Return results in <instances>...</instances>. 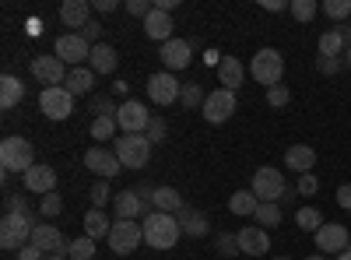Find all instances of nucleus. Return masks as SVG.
I'll return each instance as SVG.
<instances>
[{
  "label": "nucleus",
  "instance_id": "f257e3e1",
  "mask_svg": "<svg viewBox=\"0 0 351 260\" xmlns=\"http://www.w3.org/2000/svg\"><path fill=\"white\" fill-rule=\"evenodd\" d=\"M141 228H144V243H148L152 250H172L176 243H180V236H183V228H180V222H176V215H165V211L144 215Z\"/></svg>",
  "mask_w": 351,
  "mask_h": 260
},
{
  "label": "nucleus",
  "instance_id": "f03ea898",
  "mask_svg": "<svg viewBox=\"0 0 351 260\" xmlns=\"http://www.w3.org/2000/svg\"><path fill=\"white\" fill-rule=\"evenodd\" d=\"M0 165H4V172L11 176V172H25L36 165V148H32V141H25V137H18V134H11V137H4L0 141Z\"/></svg>",
  "mask_w": 351,
  "mask_h": 260
},
{
  "label": "nucleus",
  "instance_id": "7ed1b4c3",
  "mask_svg": "<svg viewBox=\"0 0 351 260\" xmlns=\"http://www.w3.org/2000/svg\"><path fill=\"white\" fill-rule=\"evenodd\" d=\"M250 190L256 193L260 204H278V200H285V193H288L285 172L274 169V165H260V169L253 172V187H250Z\"/></svg>",
  "mask_w": 351,
  "mask_h": 260
},
{
  "label": "nucleus",
  "instance_id": "20e7f679",
  "mask_svg": "<svg viewBox=\"0 0 351 260\" xmlns=\"http://www.w3.org/2000/svg\"><path fill=\"white\" fill-rule=\"evenodd\" d=\"M250 78L260 81V84H267V88L281 84V78H285V56L278 49H271V46L256 49V56L250 60Z\"/></svg>",
  "mask_w": 351,
  "mask_h": 260
},
{
  "label": "nucleus",
  "instance_id": "39448f33",
  "mask_svg": "<svg viewBox=\"0 0 351 260\" xmlns=\"http://www.w3.org/2000/svg\"><path fill=\"white\" fill-rule=\"evenodd\" d=\"M39 222L32 215H4L0 218V246L4 250H21L32 243V228Z\"/></svg>",
  "mask_w": 351,
  "mask_h": 260
},
{
  "label": "nucleus",
  "instance_id": "423d86ee",
  "mask_svg": "<svg viewBox=\"0 0 351 260\" xmlns=\"http://www.w3.org/2000/svg\"><path fill=\"white\" fill-rule=\"evenodd\" d=\"M152 148L155 144L144 137V134H123L120 141H116V158L123 162V169H144L148 165V158H152Z\"/></svg>",
  "mask_w": 351,
  "mask_h": 260
},
{
  "label": "nucleus",
  "instance_id": "0eeeda50",
  "mask_svg": "<svg viewBox=\"0 0 351 260\" xmlns=\"http://www.w3.org/2000/svg\"><path fill=\"white\" fill-rule=\"evenodd\" d=\"M109 250L112 253H120V257H130V253H137V246L144 243V228L137 225V222H127V218H116L112 222V228H109Z\"/></svg>",
  "mask_w": 351,
  "mask_h": 260
},
{
  "label": "nucleus",
  "instance_id": "6e6552de",
  "mask_svg": "<svg viewBox=\"0 0 351 260\" xmlns=\"http://www.w3.org/2000/svg\"><path fill=\"white\" fill-rule=\"evenodd\" d=\"M67 64L60 60L56 53H43V56H32V78L39 84H46V88H60V84L67 81Z\"/></svg>",
  "mask_w": 351,
  "mask_h": 260
},
{
  "label": "nucleus",
  "instance_id": "1a4fd4ad",
  "mask_svg": "<svg viewBox=\"0 0 351 260\" xmlns=\"http://www.w3.org/2000/svg\"><path fill=\"white\" fill-rule=\"evenodd\" d=\"M53 53L60 56L64 64H71V67H84L88 60H92V43H88L81 32H67V36L56 39Z\"/></svg>",
  "mask_w": 351,
  "mask_h": 260
},
{
  "label": "nucleus",
  "instance_id": "9d476101",
  "mask_svg": "<svg viewBox=\"0 0 351 260\" xmlns=\"http://www.w3.org/2000/svg\"><path fill=\"white\" fill-rule=\"evenodd\" d=\"M39 109H43V117L46 120H53V123H60V120H67L71 113H74V95L64 88H43V95H39Z\"/></svg>",
  "mask_w": 351,
  "mask_h": 260
},
{
  "label": "nucleus",
  "instance_id": "9b49d317",
  "mask_svg": "<svg viewBox=\"0 0 351 260\" xmlns=\"http://www.w3.org/2000/svg\"><path fill=\"white\" fill-rule=\"evenodd\" d=\"M180 92H183V84L180 78H176L172 71H158L148 78V99L155 106H172V102H180Z\"/></svg>",
  "mask_w": 351,
  "mask_h": 260
},
{
  "label": "nucleus",
  "instance_id": "f8f14e48",
  "mask_svg": "<svg viewBox=\"0 0 351 260\" xmlns=\"http://www.w3.org/2000/svg\"><path fill=\"white\" fill-rule=\"evenodd\" d=\"M116 123H120L123 134H144V130H148V123H152V113H148V106H144V102L127 99L120 106V113H116Z\"/></svg>",
  "mask_w": 351,
  "mask_h": 260
},
{
  "label": "nucleus",
  "instance_id": "ddd939ff",
  "mask_svg": "<svg viewBox=\"0 0 351 260\" xmlns=\"http://www.w3.org/2000/svg\"><path fill=\"white\" fill-rule=\"evenodd\" d=\"M204 120L208 123H225L232 120V113H236V92H228V88H215L208 99H204Z\"/></svg>",
  "mask_w": 351,
  "mask_h": 260
},
{
  "label": "nucleus",
  "instance_id": "4468645a",
  "mask_svg": "<svg viewBox=\"0 0 351 260\" xmlns=\"http://www.w3.org/2000/svg\"><path fill=\"white\" fill-rule=\"evenodd\" d=\"M84 169L95 172L99 180H112V176L123 172V162L116 158V152H109V148H88L84 152Z\"/></svg>",
  "mask_w": 351,
  "mask_h": 260
},
{
  "label": "nucleus",
  "instance_id": "2eb2a0df",
  "mask_svg": "<svg viewBox=\"0 0 351 260\" xmlns=\"http://www.w3.org/2000/svg\"><path fill=\"white\" fill-rule=\"evenodd\" d=\"M348 246H351V233L344 225H337V222L319 225V233H316V250L319 253H344Z\"/></svg>",
  "mask_w": 351,
  "mask_h": 260
},
{
  "label": "nucleus",
  "instance_id": "dca6fc26",
  "mask_svg": "<svg viewBox=\"0 0 351 260\" xmlns=\"http://www.w3.org/2000/svg\"><path fill=\"white\" fill-rule=\"evenodd\" d=\"M112 208H116V218H127V222H137L141 215H152L155 208L144 200L134 187L130 190H123V193H116V200H112Z\"/></svg>",
  "mask_w": 351,
  "mask_h": 260
},
{
  "label": "nucleus",
  "instance_id": "f3484780",
  "mask_svg": "<svg viewBox=\"0 0 351 260\" xmlns=\"http://www.w3.org/2000/svg\"><path fill=\"white\" fill-rule=\"evenodd\" d=\"M32 246H39L43 253H64V257L71 250V243L64 239L60 228H56V225H43V222L32 228Z\"/></svg>",
  "mask_w": 351,
  "mask_h": 260
},
{
  "label": "nucleus",
  "instance_id": "a211bd4d",
  "mask_svg": "<svg viewBox=\"0 0 351 260\" xmlns=\"http://www.w3.org/2000/svg\"><path fill=\"white\" fill-rule=\"evenodd\" d=\"M21 183H25V190L28 193H53L56 190V169H49V165H32V169H28L25 172V176H21Z\"/></svg>",
  "mask_w": 351,
  "mask_h": 260
},
{
  "label": "nucleus",
  "instance_id": "6ab92c4d",
  "mask_svg": "<svg viewBox=\"0 0 351 260\" xmlns=\"http://www.w3.org/2000/svg\"><path fill=\"white\" fill-rule=\"evenodd\" d=\"M236 236H239V250L246 257H263L271 250V236H267V228H260V225H246Z\"/></svg>",
  "mask_w": 351,
  "mask_h": 260
},
{
  "label": "nucleus",
  "instance_id": "aec40b11",
  "mask_svg": "<svg viewBox=\"0 0 351 260\" xmlns=\"http://www.w3.org/2000/svg\"><path fill=\"white\" fill-rule=\"evenodd\" d=\"M190 56H193L190 39H169V43H162V64H165L169 71L190 67Z\"/></svg>",
  "mask_w": 351,
  "mask_h": 260
},
{
  "label": "nucleus",
  "instance_id": "412c9836",
  "mask_svg": "<svg viewBox=\"0 0 351 260\" xmlns=\"http://www.w3.org/2000/svg\"><path fill=\"white\" fill-rule=\"evenodd\" d=\"M172 28H176V21H172V14L169 11H152L148 18H144V32H148V39H155V43H169V39H176L172 36Z\"/></svg>",
  "mask_w": 351,
  "mask_h": 260
},
{
  "label": "nucleus",
  "instance_id": "4be33fe9",
  "mask_svg": "<svg viewBox=\"0 0 351 260\" xmlns=\"http://www.w3.org/2000/svg\"><path fill=\"white\" fill-rule=\"evenodd\" d=\"M60 21L67 25V28H81L84 32V25L92 21V4L88 0H64V8H60Z\"/></svg>",
  "mask_w": 351,
  "mask_h": 260
},
{
  "label": "nucleus",
  "instance_id": "5701e85b",
  "mask_svg": "<svg viewBox=\"0 0 351 260\" xmlns=\"http://www.w3.org/2000/svg\"><path fill=\"white\" fill-rule=\"evenodd\" d=\"M218 81H221V88L228 92H236L239 84L246 81V67L239 56H221V64H218Z\"/></svg>",
  "mask_w": 351,
  "mask_h": 260
},
{
  "label": "nucleus",
  "instance_id": "b1692460",
  "mask_svg": "<svg viewBox=\"0 0 351 260\" xmlns=\"http://www.w3.org/2000/svg\"><path fill=\"white\" fill-rule=\"evenodd\" d=\"M176 222H180V228L190 236V239H200V236H208L211 233V222L204 211H193V208H183L180 215H176Z\"/></svg>",
  "mask_w": 351,
  "mask_h": 260
},
{
  "label": "nucleus",
  "instance_id": "393cba45",
  "mask_svg": "<svg viewBox=\"0 0 351 260\" xmlns=\"http://www.w3.org/2000/svg\"><path fill=\"white\" fill-rule=\"evenodd\" d=\"M285 165L291 172H299V176H306V172H313V165H316V152L309 148V144H291V148L285 152Z\"/></svg>",
  "mask_w": 351,
  "mask_h": 260
},
{
  "label": "nucleus",
  "instance_id": "a878e982",
  "mask_svg": "<svg viewBox=\"0 0 351 260\" xmlns=\"http://www.w3.org/2000/svg\"><path fill=\"white\" fill-rule=\"evenodd\" d=\"M152 208H155V211H165V215H180V211H183V193L176 190V187H155Z\"/></svg>",
  "mask_w": 351,
  "mask_h": 260
},
{
  "label": "nucleus",
  "instance_id": "bb28decb",
  "mask_svg": "<svg viewBox=\"0 0 351 260\" xmlns=\"http://www.w3.org/2000/svg\"><path fill=\"white\" fill-rule=\"evenodd\" d=\"M88 67H92L95 74H112L116 67H120V56H116V49L109 43H99V46H92V60H88Z\"/></svg>",
  "mask_w": 351,
  "mask_h": 260
},
{
  "label": "nucleus",
  "instance_id": "cd10ccee",
  "mask_svg": "<svg viewBox=\"0 0 351 260\" xmlns=\"http://www.w3.org/2000/svg\"><path fill=\"white\" fill-rule=\"evenodd\" d=\"M64 88H67L71 95H92V88H95V71H92V67H71Z\"/></svg>",
  "mask_w": 351,
  "mask_h": 260
},
{
  "label": "nucleus",
  "instance_id": "c85d7f7f",
  "mask_svg": "<svg viewBox=\"0 0 351 260\" xmlns=\"http://www.w3.org/2000/svg\"><path fill=\"white\" fill-rule=\"evenodd\" d=\"M21 99H25V84H21L14 74L0 78V109H14Z\"/></svg>",
  "mask_w": 351,
  "mask_h": 260
},
{
  "label": "nucleus",
  "instance_id": "c756f323",
  "mask_svg": "<svg viewBox=\"0 0 351 260\" xmlns=\"http://www.w3.org/2000/svg\"><path fill=\"white\" fill-rule=\"evenodd\" d=\"M256 208H260V200H256L253 190H236V193L228 197V211H232V215H239V218L256 215Z\"/></svg>",
  "mask_w": 351,
  "mask_h": 260
},
{
  "label": "nucleus",
  "instance_id": "7c9ffc66",
  "mask_svg": "<svg viewBox=\"0 0 351 260\" xmlns=\"http://www.w3.org/2000/svg\"><path fill=\"white\" fill-rule=\"evenodd\" d=\"M109 228H112V222L106 218V211L92 208L84 215V236L88 239H109Z\"/></svg>",
  "mask_w": 351,
  "mask_h": 260
},
{
  "label": "nucleus",
  "instance_id": "2f4dec72",
  "mask_svg": "<svg viewBox=\"0 0 351 260\" xmlns=\"http://www.w3.org/2000/svg\"><path fill=\"white\" fill-rule=\"evenodd\" d=\"M348 46H344V39H341V32L337 28H327L324 36H319V56H337V53H344Z\"/></svg>",
  "mask_w": 351,
  "mask_h": 260
},
{
  "label": "nucleus",
  "instance_id": "473e14b6",
  "mask_svg": "<svg viewBox=\"0 0 351 260\" xmlns=\"http://www.w3.org/2000/svg\"><path fill=\"white\" fill-rule=\"evenodd\" d=\"M295 225L302 228V233H313V236H316L319 225H324V215H319L316 208H299V211H295Z\"/></svg>",
  "mask_w": 351,
  "mask_h": 260
},
{
  "label": "nucleus",
  "instance_id": "72a5a7b5",
  "mask_svg": "<svg viewBox=\"0 0 351 260\" xmlns=\"http://www.w3.org/2000/svg\"><path fill=\"white\" fill-rule=\"evenodd\" d=\"M116 117H95L92 120V141H112V134H116Z\"/></svg>",
  "mask_w": 351,
  "mask_h": 260
},
{
  "label": "nucleus",
  "instance_id": "f704fd0d",
  "mask_svg": "<svg viewBox=\"0 0 351 260\" xmlns=\"http://www.w3.org/2000/svg\"><path fill=\"white\" fill-rule=\"evenodd\" d=\"M288 11H291V18H295V21H313L316 11H319V4H316V0H291Z\"/></svg>",
  "mask_w": 351,
  "mask_h": 260
},
{
  "label": "nucleus",
  "instance_id": "c9c22d12",
  "mask_svg": "<svg viewBox=\"0 0 351 260\" xmlns=\"http://www.w3.org/2000/svg\"><path fill=\"white\" fill-rule=\"evenodd\" d=\"M253 218H256V225H260V228H271V225H281V208H278V204H260Z\"/></svg>",
  "mask_w": 351,
  "mask_h": 260
},
{
  "label": "nucleus",
  "instance_id": "e433bc0d",
  "mask_svg": "<svg viewBox=\"0 0 351 260\" xmlns=\"http://www.w3.org/2000/svg\"><path fill=\"white\" fill-rule=\"evenodd\" d=\"M88 197H92V208H99V211H106L109 200H116V193L109 190V180H99V183L92 187V193H88Z\"/></svg>",
  "mask_w": 351,
  "mask_h": 260
},
{
  "label": "nucleus",
  "instance_id": "4c0bfd02",
  "mask_svg": "<svg viewBox=\"0 0 351 260\" xmlns=\"http://www.w3.org/2000/svg\"><path fill=\"white\" fill-rule=\"evenodd\" d=\"M67 257H71V260H92V257H95V239H88V236L74 239L71 250H67Z\"/></svg>",
  "mask_w": 351,
  "mask_h": 260
},
{
  "label": "nucleus",
  "instance_id": "58836bf2",
  "mask_svg": "<svg viewBox=\"0 0 351 260\" xmlns=\"http://www.w3.org/2000/svg\"><path fill=\"white\" fill-rule=\"evenodd\" d=\"M60 211H64V200H60V193H56V190L39 200V215H43V218H56Z\"/></svg>",
  "mask_w": 351,
  "mask_h": 260
},
{
  "label": "nucleus",
  "instance_id": "ea45409f",
  "mask_svg": "<svg viewBox=\"0 0 351 260\" xmlns=\"http://www.w3.org/2000/svg\"><path fill=\"white\" fill-rule=\"evenodd\" d=\"M319 11H324L327 18H334V21H341V25H344V18L351 14V0H327V4L319 8Z\"/></svg>",
  "mask_w": 351,
  "mask_h": 260
},
{
  "label": "nucleus",
  "instance_id": "a19ab883",
  "mask_svg": "<svg viewBox=\"0 0 351 260\" xmlns=\"http://www.w3.org/2000/svg\"><path fill=\"white\" fill-rule=\"evenodd\" d=\"M204 99H208V95L200 92V84H183V92H180V102H183L186 109H197V106H204Z\"/></svg>",
  "mask_w": 351,
  "mask_h": 260
},
{
  "label": "nucleus",
  "instance_id": "79ce46f5",
  "mask_svg": "<svg viewBox=\"0 0 351 260\" xmlns=\"http://www.w3.org/2000/svg\"><path fill=\"white\" fill-rule=\"evenodd\" d=\"M218 253L221 257H239V236H232V233H218Z\"/></svg>",
  "mask_w": 351,
  "mask_h": 260
},
{
  "label": "nucleus",
  "instance_id": "37998d69",
  "mask_svg": "<svg viewBox=\"0 0 351 260\" xmlns=\"http://www.w3.org/2000/svg\"><path fill=\"white\" fill-rule=\"evenodd\" d=\"M4 215H32V208H28V200L21 197V193H8V200H4ZM36 218V215H32Z\"/></svg>",
  "mask_w": 351,
  "mask_h": 260
},
{
  "label": "nucleus",
  "instance_id": "c03bdc74",
  "mask_svg": "<svg viewBox=\"0 0 351 260\" xmlns=\"http://www.w3.org/2000/svg\"><path fill=\"white\" fill-rule=\"evenodd\" d=\"M165 134H169V123H165L162 117H152V123H148V130H144V137H148L152 144H162Z\"/></svg>",
  "mask_w": 351,
  "mask_h": 260
},
{
  "label": "nucleus",
  "instance_id": "a18cd8bd",
  "mask_svg": "<svg viewBox=\"0 0 351 260\" xmlns=\"http://www.w3.org/2000/svg\"><path fill=\"white\" fill-rule=\"evenodd\" d=\"M123 11H127V14H134V18H148V14L155 11V0H127Z\"/></svg>",
  "mask_w": 351,
  "mask_h": 260
},
{
  "label": "nucleus",
  "instance_id": "49530a36",
  "mask_svg": "<svg viewBox=\"0 0 351 260\" xmlns=\"http://www.w3.org/2000/svg\"><path fill=\"white\" fill-rule=\"evenodd\" d=\"M92 113H95V117H116V113H120V106H116L112 99H106V95H95V99H92Z\"/></svg>",
  "mask_w": 351,
  "mask_h": 260
},
{
  "label": "nucleus",
  "instance_id": "de8ad7c7",
  "mask_svg": "<svg viewBox=\"0 0 351 260\" xmlns=\"http://www.w3.org/2000/svg\"><path fill=\"white\" fill-rule=\"evenodd\" d=\"M288 99H291V92L285 88V84H274V88H267V102H271L274 109H281V106H288Z\"/></svg>",
  "mask_w": 351,
  "mask_h": 260
},
{
  "label": "nucleus",
  "instance_id": "09e8293b",
  "mask_svg": "<svg viewBox=\"0 0 351 260\" xmlns=\"http://www.w3.org/2000/svg\"><path fill=\"white\" fill-rule=\"evenodd\" d=\"M316 71L319 74H337L341 71V60H337V56H316Z\"/></svg>",
  "mask_w": 351,
  "mask_h": 260
},
{
  "label": "nucleus",
  "instance_id": "8fccbe9b",
  "mask_svg": "<svg viewBox=\"0 0 351 260\" xmlns=\"http://www.w3.org/2000/svg\"><path fill=\"white\" fill-rule=\"evenodd\" d=\"M295 190L309 197V193H316V190H319V180L313 176V172H306V176H299V183H295Z\"/></svg>",
  "mask_w": 351,
  "mask_h": 260
},
{
  "label": "nucleus",
  "instance_id": "3c124183",
  "mask_svg": "<svg viewBox=\"0 0 351 260\" xmlns=\"http://www.w3.org/2000/svg\"><path fill=\"white\" fill-rule=\"evenodd\" d=\"M81 36H84L88 43H92V46H99V39H102V25H99V21L92 18V21L84 25V32H81Z\"/></svg>",
  "mask_w": 351,
  "mask_h": 260
},
{
  "label": "nucleus",
  "instance_id": "603ef678",
  "mask_svg": "<svg viewBox=\"0 0 351 260\" xmlns=\"http://www.w3.org/2000/svg\"><path fill=\"white\" fill-rule=\"evenodd\" d=\"M43 257H46V253H43L39 246H32V243L18 250V260H43Z\"/></svg>",
  "mask_w": 351,
  "mask_h": 260
},
{
  "label": "nucleus",
  "instance_id": "864d4df0",
  "mask_svg": "<svg viewBox=\"0 0 351 260\" xmlns=\"http://www.w3.org/2000/svg\"><path fill=\"white\" fill-rule=\"evenodd\" d=\"M337 204H341L344 211H351V183H344V187L337 190Z\"/></svg>",
  "mask_w": 351,
  "mask_h": 260
},
{
  "label": "nucleus",
  "instance_id": "5fc2aeb1",
  "mask_svg": "<svg viewBox=\"0 0 351 260\" xmlns=\"http://www.w3.org/2000/svg\"><path fill=\"white\" fill-rule=\"evenodd\" d=\"M120 4H116V0H95L92 4V11H102V14H109V11H116Z\"/></svg>",
  "mask_w": 351,
  "mask_h": 260
},
{
  "label": "nucleus",
  "instance_id": "6e6d98bb",
  "mask_svg": "<svg viewBox=\"0 0 351 260\" xmlns=\"http://www.w3.org/2000/svg\"><path fill=\"white\" fill-rule=\"evenodd\" d=\"M337 32H341V39H344V46L351 49V21H344V25H337ZM344 49V53H348Z\"/></svg>",
  "mask_w": 351,
  "mask_h": 260
},
{
  "label": "nucleus",
  "instance_id": "4d7b16f0",
  "mask_svg": "<svg viewBox=\"0 0 351 260\" xmlns=\"http://www.w3.org/2000/svg\"><path fill=\"white\" fill-rule=\"evenodd\" d=\"M263 11H274L278 14V11H285V4H281V0H263Z\"/></svg>",
  "mask_w": 351,
  "mask_h": 260
},
{
  "label": "nucleus",
  "instance_id": "13d9d810",
  "mask_svg": "<svg viewBox=\"0 0 351 260\" xmlns=\"http://www.w3.org/2000/svg\"><path fill=\"white\" fill-rule=\"evenodd\" d=\"M176 4H180V0H155V8H158V11H172Z\"/></svg>",
  "mask_w": 351,
  "mask_h": 260
},
{
  "label": "nucleus",
  "instance_id": "bf43d9fd",
  "mask_svg": "<svg viewBox=\"0 0 351 260\" xmlns=\"http://www.w3.org/2000/svg\"><path fill=\"white\" fill-rule=\"evenodd\" d=\"M43 260H67L64 253H49V257H43Z\"/></svg>",
  "mask_w": 351,
  "mask_h": 260
},
{
  "label": "nucleus",
  "instance_id": "052dcab7",
  "mask_svg": "<svg viewBox=\"0 0 351 260\" xmlns=\"http://www.w3.org/2000/svg\"><path fill=\"white\" fill-rule=\"evenodd\" d=\"M337 260H351V246H348L344 253H337Z\"/></svg>",
  "mask_w": 351,
  "mask_h": 260
},
{
  "label": "nucleus",
  "instance_id": "680f3d73",
  "mask_svg": "<svg viewBox=\"0 0 351 260\" xmlns=\"http://www.w3.org/2000/svg\"><path fill=\"white\" fill-rule=\"evenodd\" d=\"M306 260H324V257H319V253H313V257H306Z\"/></svg>",
  "mask_w": 351,
  "mask_h": 260
},
{
  "label": "nucleus",
  "instance_id": "e2e57ef3",
  "mask_svg": "<svg viewBox=\"0 0 351 260\" xmlns=\"http://www.w3.org/2000/svg\"><path fill=\"white\" fill-rule=\"evenodd\" d=\"M348 64H351V49H348Z\"/></svg>",
  "mask_w": 351,
  "mask_h": 260
},
{
  "label": "nucleus",
  "instance_id": "0e129e2a",
  "mask_svg": "<svg viewBox=\"0 0 351 260\" xmlns=\"http://www.w3.org/2000/svg\"><path fill=\"white\" fill-rule=\"evenodd\" d=\"M278 260H288V257H278Z\"/></svg>",
  "mask_w": 351,
  "mask_h": 260
}]
</instances>
